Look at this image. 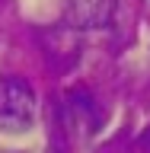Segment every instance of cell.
<instances>
[{
    "mask_svg": "<svg viewBox=\"0 0 150 153\" xmlns=\"http://www.w3.org/2000/svg\"><path fill=\"white\" fill-rule=\"evenodd\" d=\"M35 121V93L22 76L0 80V128L10 134L29 131Z\"/></svg>",
    "mask_w": 150,
    "mask_h": 153,
    "instance_id": "cell-1",
    "label": "cell"
},
{
    "mask_svg": "<svg viewBox=\"0 0 150 153\" xmlns=\"http://www.w3.org/2000/svg\"><path fill=\"white\" fill-rule=\"evenodd\" d=\"M70 29H105L115 19L118 0H61Z\"/></svg>",
    "mask_w": 150,
    "mask_h": 153,
    "instance_id": "cell-2",
    "label": "cell"
},
{
    "mask_svg": "<svg viewBox=\"0 0 150 153\" xmlns=\"http://www.w3.org/2000/svg\"><path fill=\"white\" fill-rule=\"evenodd\" d=\"M61 115H64V124L67 128H80L83 134H93L96 128H99V105H96V99L90 93H86L83 86H77V89H67L64 93V108H61Z\"/></svg>",
    "mask_w": 150,
    "mask_h": 153,
    "instance_id": "cell-3",
    "label": "cell"
},
{
    "mask_svg": "<svg viewBox=\"0 0 150 153\" xmlns=\"http://www.w3.org/2000/svg\"><path fill=\"white\" fill-rule=\"evenodd\" d=\"M137 153H150V124L141 131V137H137Z\"/></svg>",
    "mask_w": 150,
    "mask_h": 153,
    "instance_id": "cell-4",
    "label": "cell"
},
{
    "mask_svg": "<svg viewBox=\"0 0 150 153\" xmlns=\"http://www.w3.org/2000/svg\"><path fill=\"white\" fill-rule=\"evenodd\" d=\"M48 153H67V150H64V140H61V131H57L54 143H51V147H48Z\"/></svg>",
    "mask_w": 150,
    "mask_h": 153,
    "instance_id": "cell-5",
    "label": "cell"
}]
</instances>
